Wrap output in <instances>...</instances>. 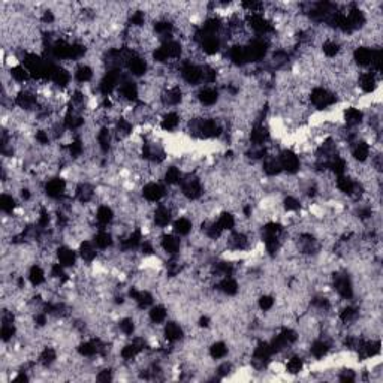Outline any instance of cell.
I'll return each instance as SVG.
<instances>
[{
    "instance_id": "obj_1",
    "label": "cell",
    "mask_w": 383,
    "mask_h": 383,
    "mask_svg": "<svg viewBox=\"0 0 383 383\" xmlns=\"http://www.w3.org/2000/svg\"><path fill=\"white\" fill-rule=\"evenodd\" d=\"M310 102L317 109H327V108L335 105L337 96L325 87H314L310 93Z\"/></svg>"
},
{
    "instance_id": "obj_2",
    "label": "cell",
    "mask_w": 383,
    "mask_h": 383,
    "mask_svg": "<svg viewBox=\"0 0 383 383\" xmlns=\"http://www.w3.org/2000/svg\"><path fill=\"white\" fill-rule=\"evenodd\" d=\"M245 23L253 32L259 35H268L274 30L273 23L264 14H248L245 17Z\"/></svg>"
},
{
    "instance_id": "obj_3",
    "label": "cell",
    "mask_w": 383,
    "mask_h": 383,
    "mask_svg": "<svg viewBox=\"0 0 383 383\" xmlns=\"http://www.w3.org/2000/svg\"><path fill=\"white\" fill-rule=\"evenodd\" d=\"M126 60L124 65L127 68V71L131 72V75L134 77H143L147 72V61L144 60L141 55H138L135 51H126Z\"/></svg>"
},
{
    "instance_id": "obj_4",
    "label": "cell",
    "mask_w": 383,
    "mask_h": 383,
    "mask_svg": "<svg viewBox=\"0 0 383 383\" xmlns=\"http://www.w3.org/2000/svg\"><path fill=\"white\" fill-rule=\"evenodd\" d=\"M279 157V162H280V166L283 171H286L287 174H296L301 168V160H299V156L292 151V150H283L280 151V154L277 156Z\"/></svg>"
},
{
    "instance_id": "obj_5",
    "label": "cell",
    "mask_w": 383,
    "mask_h": 383,
    "mask_svg": "<svg viewBox=\"0 0 383 383\" xmlns=\"http://www.w3.org/2000/svg\"><path fill=\"white\" fill-rule=\"evenodd\" d=\"M268 51V42L264 41V38H258L251 41L245 47V55H247V63L248 61H259L267 55Z\"/></svg>"
},
{
    "instance_id": "obj_6",
    "label": "cell",
    "mask_w": 383,
    "mask_h": 383,
    "mask_svg": "<svg viewBox=\"0 0 383 383\" xmlns=\"http://www.w3.org/2000/svg\"><path fill=\"white\" fill-rule=\"evenodd\" d=\"M180 184H181V193H183L184 198L195 201V199L202 196V183H201L199 178L186 177V178H181Z\"/></svg>"
},
{
    "instance_id": "obj_7",
    "label": "cell",
    "mask_w": 383,
    "mask_h": 383,
    "mask_svg": "<svg viewBox=\"0 0 383 383\" xmlns=\"http://www.w3.org/2000/svg\"><path fill=\"white\" fill-rule=\"evenodd\" d=\"M181 77L190 86L201 84L202 83V66H198L191 61H186L181 66Z\"/></svg>"
},
{
    "instance_id": "obj_8",
    "label": "cell",
    "mask_w": 383,
    "mask_h": 383,
    "mask_svg": "<svg viewBox=\"0 0 383 383\" xmlns=\"http://www.w3.org/2000/svg\"><path fill=\"white\" fill-rule=\"evenodd\" d=\"M334 289L335 292L343 299H352L353 296V285L347 274H335L334 276Z\"/></svg>"
},
{
    "instance_id": "obj_9",
    "label": "cell",
    "mask_w": 383,
    "mask_h": 383,
    "mask_svg": "<svg viewBox=\"0 0 383 383\" xmlns=\"http://www.w3.org/2000/svg\"><path fill=\"white\" fill-rule=\"evenodd\" d=\"M379 75L373 71L362 72L358 78V84L364 93H374L379 87Z\"/></svg>"
},
{
    "instance_id": "obj_10",
    "label": "cell",
    "mask_w": 383,
    "mask_h": 383,
    "mask_svg": "<svg viewBox=\"0 0 383 383\" xmlns=\"http://www.w3.org/2000/svg\"><path fill=\"white\" fill-rule=\"evenodd\" d=\"M118 93L121 99L127 102H137L140 96V89L137 83H134L131 78H121V83L118 86Z\"/></svg>"
},
{
    "instance_id": "obj_11",
    "label": "cell",
    "mask_w": 383,
    "mask_h": 383,
    "mask_svg": "<svg viewBox=\"0 0 383 383\" xmlns=\"http://www.w3.org/2000/svg\"><path fill=\"white\" fill-rule=\"evenodd\" d=\"M66 191V181L60 177L51 178L45 183V193L51 199H60L65 196Z\"/></svg>"
},
{
    "instance_id": "obj_12",
    "label": "cell",
    "mask_w": 383,
    "mask_h": 383,
    "mask_svg": "<svg viewBox=\"0 0 383 383\" xmlns=\"http://www.w3.org/2000/svg\"><path fill=\"white\" fill-rule=\"evenodd\" d=\"M371 154V144L365 140H359L352 145V156L356 162L364 163L370 159Z\"/></svg>"
},
{
    "instance_id": "obj_13",
    "label": "cell",
    "mask_w": 383,
    "mask_h": 383,
    "mask_svg": "<svg viewBox=\"0 0 383 383\" xmlns=\"http://www.w3.org/2000/svg\"><path fill=\"white\" fill-rule=\"evenodd\" d=\"M153 222H154V225L159 226V228L168 226V225L172 222V210H171L168 205L160 204V205L154 210V213H153Z\"/></svg>"
},
{
    "instance_id": "obj_14",
    "label": "cell",
    "mask_w": 383,
    "mask_h": 383,
    "mask_svg": "<svg viewBox=\"0 0 383 383\" xmlns=\"http://www.w3.org/2000/svg\"><path fill=\"white\" fill-rule=\"evenodd\" d=\"M129 298H132L135 301V304L143 310L150 307V305H153V302H154V298L148 290H140L137 287L129 289Z\"/></svg>"
},
{
    "instance_id": "obj_15",
    "label": "cell",
    "mask_w": 383,
    "mask_h": 383,
    "mask_svg": "<svg viewBox=\"0 0 383 383\" xmlns=\"http://www.w3.org/2000/svg\"><path fill=\"white\" fill-rule=\"evenodd\" d=\"M166 195L165 187L159 183H147L143 187V196L148 202H159L163 196Z\"/></svg>"
},
{
    "instance_id": "obj_16",
    "label": "cell",
    "mask_w": 383,
    "mask_h": 383,
    "mask_svg": "<svg viewBox=\"0 0 383 383\" xmlns=\"http://www.w3.org/2000/svg\"><path fill=\"white\" fill-rule=\"evenodd\" d=\"M15 105L21 109H26V111H30L33 109L36 105H38V97L35 93L29 92V90H21L18 95L15 96L14 99Z\"/></svg>"
},
{
    "instance_id": "obj_17",
    "label": "cell",
    "mask_w": 383,
    "mask_h": 383,
    "mask_svg": "<svg viewBox=\"0 0 383 383\" xmlns=\"http://www.w3.org/2000/svg\"><path fill=\"white\" fill-rule=\"evenodd\" d=\"M343 120H344V123H346L347 127H350V129L352 127H358L362 123V120H364V112L359 108L349 106L343 112Z\"/></svg>"
},
{
    "instance_id": "obj_18",
    "label": "cell",
    "mask_w": 383,
    "mask_h": 383,
    "mask_svg": "<svg viewBox=\"0 0 383 383\" xmlns=\"http://www.w3.org/2000/svg\"><path fill=\"white\" fill-rule=\"evenodd\" d=\"M373 49L374 48L365 47V45L355 48V51H353V60H355V63L358 66H362V68H370L371 57H373Z\"/></svg>"
},
{
    "instance_id": "obj_19",
    "label": "cell",
    "mask_w": 383,
    "mask_h": 383,
    "mask_svg": "<svg viewBox=\"0 0 383 383\" xmlns=\"http://www.w3.org/2000/svg\"><path fill=\"white\" fill-rule=\"evenodd\" d=\"M160 247L169 256H177L181 248V241L175 235H163L160 239Z\"/></svg>"
},
{
    "instance_id": "obj_20",
    "label": "cell",
    "mask_w": 383,
    "mask_h": 383,
    "mask_svg": "<svg viewBox=\"0 0 383 383\" xmlns=\"http://www.w3.org/2000/svg\"><path fill=\"white\" fill-rule=\"evenodd\" d=\"M270 138V132L268 129L262 124V123H258L251 127V132H250V141L253 143V145L256 147H264V144L268 141Z\"/></svg>"
},
{
    "instance_id": "obj_21",
    "label": "cell",
    "mask_w": 383,
    "mask_h": 383,
    "mask_svg": "<svg viewBox=\"0 0 383 383\" xmlns=\"http://www.w3.org/2000/svg\"><path fill=\"white\" fill-rule=\"evenodd\" d=\"M57 262L61 264L65 268L74 267L77 264V253L71 247L63 245L57 250Z\"/></svg>"
},
{
    "instance_id": "obj_22",
    "label": "cell",
    "mask_w": 383,
    "mask_h": 383,
    "mask_svg": "<svg viewBox=\"0 0 383 383\" xmlns=\"http://www.w3.org/2000/svg\"><path fill=\"white\" fill-rule=\"evenodd\" d=\"M162 102L163 105L168 106H177L183 102V90L178 86L169 87L168 90H165V93L162 96Z\"/></svg>"
},
{
    "instance_id": "obj_23",
    "label": "cell",
    "mask_w": 383,
    "mask_h": 383,
    "mask_svg": "<svg viewBox=\"0 0 383 383\" xmlns=\"http://www.w3.org/2000/svg\"><path fill=\"white\" fill-rule=\"evenodd\" d=\"M78 253L80 256L86 261V262H93L97 256V247L93 241L90 239H83L80 242V247H78Z\"/></svg>"
},
{
    "instance_id": "obj_24",
    "label": "cell",
    "mask_w": 383,
    "mask_h": 383,
    "mask_svg": "<svg viewBox=\"0 0 383 383\" xmlns=\"http://www.w3.org/2000/svg\"><path fill=\"white\" fill-rule=\"evenodd\" d=\"M163 335L169 343H175L180 341L184 337V331L183 327L177 322H168L163 328Z\"/></svg>"
},
{
    "instance_id": "obj_25",
    "label": "cell",
    "mask_w": 383,
    "mask_h": 383,
    "mask_svg": "<svg viewBox=\"0 0 383 383\" xmlns=\"http://www.w3.org/2000/svg\"><path fill=\"white\" fill-rule=\"evenodd\" d=\"M217 289H219L222 293L228 295V296H234V295L238 293L239 285L238 282H237L232 276H228V277H222V279L219 280Z\"/></svg>"
},
{
    "instance_id": "obj_26",
    "label": "cell",
    "mask_w": 383,
    "mask_h": 383,
    "mask_svg": "<svg viewBox=\"0 0 383 383\" xmlns=\"http://www.w3.org/2000/svg\"><path fill=\"white\" fill-rule=\"evenodd\" d=\"M198 100L204 106H213L219 100V93L214 87H204L198 93Z\"/></svg>"
},
{
    "instance_id": "obj_27",
    "label": "cell",
    "mask_w": 383,
    "mask_h": 383,
    "mask_svg": "<svg viewBox=\"0 0 383 383\" xmlns=\"http://www.w3.org/2000/svg\"><path fill=\"white\" fill-rule=\"evenodd\" d=\"M262 169L268 177H276L283 171L282 166H280L279 157H276V156H267L264 163H262Z\"/></svg>"
},
{
    "instance_id": "obj_28",
    "label": "cell",
    "mask_w": 383,
    "mask_h": 383,
    "mask_svg": "<svg viewBox=\"0 0 383 383\" xmlns=\"http://www.w3.org/2000/svg\"><path fill=\"white\" fill-rule=\"evenodd\" d=\"M181 123V117L177 112H168L163 115V118L160 120V127L165 132H174Z\"/></svg>"
},
{
    "instance_id": "obj_29",
    "label": "cell",
    "mask_w": 383,
    "mask_h": 383,
    "mask_svg": "<svg viewBox=\"0 0 383 383\" xmlns=\"http://www.w3.org/2000/svg\"><path fill=\"white\" fill-rule=\"evenodd\" d=\"M112 132L108 129V126H103L99 134H97V145L100 148V151L103 153H108L111 150V145H112Z\"/></svg>"
},
{
    "instance_id": "obj_30",
    "label": "cell",
    "mask_w": 383,
    "mask_h": 383,
    "mask_svg": "<svg viewBox=\"0 0 383 383\" xmlns=\"http://www.w3.org/2000/svg\"><path fill=\"white\" fill-rule=\"evenodd\" d=\"M95 196V187L89 183H81L77 189H75V198L81 202V204H89Z\"/></svg>"
},
{
    "instance_id": "obj_31",
    "label": "cell",
    "mask_w": 383,
    "mask_h": 383,
    "mask_svg": "<svg viewBox=\"0 0 383 383\" xmlns=\"http://www.w3.org/2000/svg\"><path fill=\"white\" fill-rule=\"evenodd\" d=\"M330 343L327 340H314L310 346V353L316 358V359H322L328 355L330 352Z\"/></svg>"
},
{
    "instance_id": "obj_32",
    "label": "cell",
    "mask_w": 383,
    "mask_h": 383,
    "mask_svg": "<svg viewBox=\"0 0 383 383\" xmlns=\"http://www.w3.org/2000/svg\"><path fill=\"white\" fill-rule=\"evenodd\" d=\"M114 131H115V135H117V138H118V140H126V138H129V137L132 135L134 126H132V123H131L129 120H126V118H120V120H117V121H115V127H114Z\"/></svg>"
},
{
    "instance_id": "obj_33",
    "label": "cell",
    "mask_w": 383,
    "mask_h": 383,
    "mask_svg": "<svg viewBox=\"0 0 383 383\" xmlns=\"http://www.w3.org/2000/svg\"><path fill=\"white\" fill-rule=\"evenodd\" d=\"M96 220L102 225V226H108L112 223L114 220V211L111 207L108 205H100L96 211Z\"/></svg>"
},
{
    "instance_id": "obj_34",
    "label": "cell",
    "mask_w": 383,
    "mask_h": 383,
    "mask_svg": "<svg viewBox=\"0 0 383 383\" xmlns=\"http://www.w3.org/2000/svg\"><path fill=\"white\" fill-rule=\"evenodd\" d=\"M51 81L54 84H57L58 87H66L71 81V75L66 69L55 66L54 71H52V75H51Z\"/></svg>"
},
{
    "instance_id": "obj_35",
    "label": "cell",
    "mask_w": 383,
    "mask_h": 383,
    "mask_svg": "<svg viewBox=\"0 0 383 383\" xmlns=\"http://www.w3.org/2000/svg\"><path fill=\"white\" fill-rule=\"evenodd\" d=\"M229 60L237 65V66H242L247 63V55H245V47L242 45H234L229 48Z\"/></svg>"
},
{
    "instance_id": "obj_36",
    "label": "cell",
    "mask_w": 383,
    "mask_h": 383,
    "mask_svg": "<svg viewBox=\"0 0 383 383\" xmlns=\"http://www.w3.org/2000/svg\"><path fill=\"white\" fill-rule=\"evenodd\" d=\"M166 317H168V310L163 305H153L148 311V319L156 325L163 324Z\"/></svg>"
},
{
    "instance_id": "obj_37",
    "label": "cell",
    "mask_w": 383,
    "mask_h": 383,
    "mask_svg": "<svg viewBox=\"0 0 383 383\" xmlns=\"http://www.w3.org/2000/svg\"><path fill=\"white\" fill-rule=\"evenodd\" d=\"M93 242H95L97 248H100V250H106V248H109V247L112 245L114 239H112V235H111L108 231H105V229L102 228V229H100V231H99V232L95 235Z\"/></svg>"
},
{
    "instance_id": "obj_38",
    "label": "cell",
    "mask_w": 383,
    "mask_h": 383,
    "mask_svg": "<svg viewBox=\"0 0 383 383\" xmlns=\"http://www.w3.org/2000/svg\"><path fill=\"white\" fill-rule=\"evenodd\" d=\"M11 78L17 83H27L32 78V75L24 65H17L11 68Z\"/></svg>"
},
{
    "instance_id": "obj_39",
    "label": "cell",
    "mask_w": 383,
    "mask_h": 383,
    "mask_svg": "<svg viewBox=\"0 0 383 383\" xmlns=\"http://www.w3.org/2000/svg\"><path fill=\"white\" fill-rule=\"evenodd\" d=\"M183 178V174H181V169L177 168V166H169L166 171H165V175H163V180L168 186H175V184H180Z\"/></svg>"
},
{
    "instance_id": "obj_40",
    "label": "cell",
    "mask_w": 383,
    "mask_h": 383,
    "mask_svg": "<svg viewBox=\"0 0 383 383\" xmlns=\"http://www.w3.org/2000/svg\"><path fill=\"white\" fill-rule=\"evenodd\" d=\"M29 282L33 286H41L45 283V271L39 265H33L29 270Z\"/></svg>"
},
{
    "instance_id": "obj_41",
    "label": "cell",
    "mask_w": 383,
    "mask_h": 383,
    "mask_svg": "<svg viewBox=\"0 0 383 383\" xmlns=\"http://www.w3.org/2000/svg\"><path fill=\"white\" fill-rule=\"evenodd\" d=\"M191 228H193V223L187 217H180L174 222V232L177 235H183V237L189 235L191 232Z\"/></svg>"
},
{
    "instance_id": "obj_42",
    "label": "cell",
    "mask_w": 383,
    "mask_h": 383,
    "mask_svg": "<svg viewBox=\"0 0 383 383\" xmlns=\"http://www.w3.org/2000/svg\"><path fill=\"white\" fill-rule=\"evenodd\" d=\"M74 77L78 83L84 84V83H89L92 78H93V69L89 66V65H80L75 72H74Z\"/></svg>"
},
{
    "instance_id": "obj_43",
    "label": "cell",
    "mask_w": 383,
    "mask_h": 383,
    "mask_svg": "<svg viewBox=\"0 0 383 383\" xmlns=\"http://www.w3.org/2000/svg\"><path fill=\"white\" fill-rule=\"evenodd\" d=\"M217 223H219V226L223 229V231H232L234 228H235V217L229 213V211H223L220 216H219V219H217Z\"/></svg>"
},
{
    "instance_id": "obj_44",
    "label": "cell",
    "mask_w": 383,
    "mask_h": 383,
    "mask_svg": "<svg viewBox=\"0 0 383 383\" xmlns=\"http://www.w3.org/2000/svg\"><path fill=\"white\" fill-rule=\"evenodd\" d=\"M228 355V346L223 341H216L210 347V356L213 359H223Z\"/></svg>"
},
{
    "instance_id": "obj_45",
    "label": "cell",
    "mask_w": 383,
    "mask_h": 383,
    "mask_svg": "<svg viewBox=\"0 0 383 383\" xmlns=\"http://www.w3.org/2000/svg\"><path fill=\"white\" fill-rule=\"evenodd\" d=\"M55 359H57V352H55V349H52V347H45V349L41 352V355H39V362H41L44 367L52 365V364L55 362Z\"/></svg>"
},
{
    "instance_id": "obj_46",
    "label": "cell",
    "mask_w": 383,
    "mask_h": 383,
    "mask_svg": "<svg viewBox=\"0 0 383 383\" xmlns=\"http://www.w3.org/2000/svg\"><path fill=\"white\" fill-rule=\"evenodd\" d=\"M322 51H324L325 57H328V58H334V57H337V55L340 54L341 48H340V44H338V42H335V41H333V39H328V41H325V42H324V45H322Z\"/></svg>"
},
{
    "instance_id": "obj_47",
    "label": "cell",
    "mask_w": 383,
    "mask_h": 383,
    "mask_svg": "<svg viewBox=\"0 0 383 383\" xmlns=\"http://www.w3.org/2000/svg\"><path fill=\"white\" fill-rule=\"evenodd\" d=\"M302 367H304V361H302V358H301V356H298V355H295V356H292V358L287 361L286 371L289 373V374H298V373H301Z\"/></svg>"
},
{
    "instance_id": "obj_48",
    "label": "cell",
    "mask_w": 383,
    "mask_h": 383,
    "mask_svg": "<svg viewBox=\"0 0 383 383\" xmlns=\"http://www.w3.org/2000/svg\"><path fill=\"white\" fill-rule=\"evenodd\" d=\"M0 208L3 213H12L15 208V199L12 198V195L8 193H2L0 196Z\"/></svg>"
},
{
    "instance_id": "obj_49",
    "label": "cell",
    "mask_w": 383,
    "mask_h": 383,
    "mask_svg": "<svg viewBox=\"0 0 383 383\" xmlns=\"http://www.w3.org/2000/svg\"><path fill=\"white\" fill-rule=\"evenodd\" d=\"M120 331L126 337H131V335L135 333V321L132 317H124L120 321Z\"/></svg>"
},
{
    "instance_id": "obj_50",
    "label": "cell",
    "mask_w": 383,
    "mask_h": 383,
    "mask_svg": "<svg viewBox=\"0 0 383 383\" xmlns=\"http://www.w3.org/2000/svg\"><path fill=\"white\" fill-rule=\"evenodd\" d=\"M283 207H285L286 211H298V210L301 208V202H299L298 198L289 195V196H286V198L283 199Z\"/></svg>"
},
{
    "instance_id": "obj_51",
    "label": "cell",
    "mask_w": 383,
    "mask_h": 383,
    "mask_svg": "<svg viewBox=\"0 0 383 383\" xmlns=\"http://www.w3.org/2000/svg\"><path fill=\"white\" fill-rule=\"evenodd\" d=\"M258 305L262 311H270L274 307V298L271 295H262L258 299Z\"/></svg>"
},
{
    "instance_id": "obj_52",
    "label": "cell",
    "mask_w": 383,
    "mask_h": 383,
    "mask_svg": "<svg viewBox=\"0 0 383 383\" xmlns=\"http://www.w3.org/2000/svg\"><path fill=\"white\" fill-rule=\"evenodd\" d=\"M15 325L14 324H2V330H0V335L3 341H9L14 335H15Z\"/></svg>"
},
{
    "instance_id": "obj_53",
    "label": "cell",
    "mask_w": 383,
    "mask_h": 383,
    "mask_svg": "<svg viewBox=\"0 0 383 383\" xmlns=\"http://www.w3.org/2000/svg\"><path fill=\"white\" fill-rule=\"evenodd\" d=\"M338 380L340 382H355L356 380V374L352 370H344V371H341Z\"/></svg>"
},
{
    "instance_id": "obj_54",
    "label": "cell",
    "mask_w": 383,
    "mask_h": 383,
    "mask_svg": "<svg viewBox=\"0 0 383 383\" xmlns=\"http://www.w3.org/2000/svg\"><path fill=\"white\" fill-rule=\"evenodd\" d=\"M35 138H36V143L38 144L48 145L49 144V132H47V131H38L36 135H35Z\"/></svg>"
},
{
    "instance_id": "obj_55",
    "label": "cell",
    "mask_w": 383,
    "mask_h": 383,
    "mask_svg": "<svg viewBox=\"0 0 383 383\" xmlns=\"http://www.w3.org/2000/svg\"><path fill=\"white\" fill-rule=\"evenodd\" d=\"M96 380H97V382H109V380H112V371H111V370H103V371H100V373L97 374Z\"/></svg>"
},
{
    "instance_id": "obj_56",
    "label": "cell",
    "mask_w": 383,
    "mask_h": 383,
    "mask_svg": "<svg viewBox=\"0 0 383 383\" xmlns=\"http://www.w3.org/2000/svg\"><path fill=\"white\" fill-rule=\"evenodd\" d=\"M219 374L222 376V377H225V376H228L229 374V371H231V364H228V362H225L223 365H220L219 367Z\"/></svg>"
},
{
    "instance_id": "obj_57",
    "label": "cell",
    "mask_w": 383,
    "mask_h": 383,
    "mask_svg": "<svg viewBox=\"0 0 383 383\" xmlns=\"http://www.w3.org/2000/svg\"><path fill=\"white\" fill-rule=\"evenodd\" d=\"M199 327L201 328H208L210 327V317L208 316H201L199 317Z\"/></svg>"
},
{
    "instance_id": "obj_58",
    "label": "cell",
    "mask_w": 383,
    "mask_h": 383,
    "mask_svg": "<svg viewBox=\"0 0 383 383\" xmlns=\"http://www.w3.org/2000/svg\"><path fill=\"white\" fill-rule=\"evenodd\" d=\"M14 382H29V376H27L24 371H21V373L14 379Z\"/></svg>"
}]
</instances>
